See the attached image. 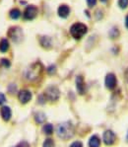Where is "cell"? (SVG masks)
Returning <instances> with one entry per match:
<instances>
[{"label":"cell","mask_w":128,"mask_h":147,"mask_svg":"<svg viewBox=\"0 0 128 147\" xmlns=\"http://www.w3.org/2000/svg\"><path fill=\"white\" fill-rule=\"evenodd\" d=\"M56 133L58 137H60L63 140L70 139L74 135V126L70 121H64L57 125Z\"/></svg>","instance_id":"obj_1"},{"label":"cell","mask_w":128,"mask_h":147,"mask_svg":"<svg viewBox=\"0 0 128 147\" xmlns=\"http://www.w3.org/2000/svg\"><path fill=\"white\" fill-rule=\"evenodd\" d=\"M44 66L40 62H36L31 64L25 71V77L29 81H36L38 80L42 73Z\"/></svg>","instance_id":"obj_2"},{"label":"cell","mask_w":128,"mask_h":147,"mask_svg":"<svg viewBox=\"0 0 128 147\" xmlns=\"http://www.w3.org/2000/svg\"><path fill=\"white\" fill-rule=\"evenodd\" d=\"M87 32H88V28L83 23H75L70 28L71 36L76 40H80L81 38H83L87 34Z\"/></svg>","instance_id":"obj_3"},{"label":"cell","mask_w":128,"mask_h":147,"mask_svg":"<svg viewBox=\"0 0 128 147\" xmlns=\"http://www.w3.org/2000/svg\"><path fill=\"white\" fill-rule=\"evenodd\" d=\"M44 96H46V100L50 102H56L59 99L60 91L56 86H49L44 92Z\"/></svg>","instance_id":"obj_4"},{"label":"cell","mask_w":128,"mask_h":147,"mask_svg":"<svg viewBox=\"0 0 128 147\" xmlns=\"http://www.w3.org/2000/svg\"><path fill=\"white\" fill-rule=\"evenodd\" d=\"M8 36L13 42H18L23 38V31L20 27H11L8 30Z\"/></svg>","instance_id":"obj_5"},{"label":"cell","mask_w":128,"mask_h":147,"mask_svg":"<svg viewBox=\"0 0 128 147\" xmlns=\"http://www.w3.org/2000/svg\"><path fill=\"white\" fill-rule=\"evenodd\" d=\"M38 15V8L35 5H29L28 7L25 9L23 13V18L24 20L27 21H31V20L35 19Z\"/></svg>","instance_id":"obj_6"},{"label":"cell","mask_w":128,"mask_h":147,"mask_svg":"<svg viewBox=\"0 0 128 147\" xmlns=\"http://www.w3.org/2000/svg\"><path fill=\"white\" fill-rule=\"evenodd\" d=\"M103 140H104L105 145H112L116 141V135L111 129L105 130L103 134Z\"/></svg>","instance_id":"obj_7"},{"label":"cell","mask_w":128,"mask_h":147,"mask_svg":"<svg viewBox=\"0 0 128 147\" xmlns=\"http://www.w3.org/2000/svg\"><path fill=\"white\" fill-rule=\"evenodd\" d=\"M18 100L20 101L21 104L29 103V102L32 100V93L27 89L20 90L19 93H18Z\"/></svg>","instance_id":"obj_8"},{"label":"cell","mask_w":128,"mask_h":147,"mask_svg":"<svg viewBox=\"0 0 128 147\" xmlns=\"http://www.w3.org/2000/svg\"><path fill=\"white\" fill-rule=\"evenodd\" d=\"M105 87L109 90H113L114 88L116 87V84H117V80H116V76L114 75L113 73H109L107 76H105Z\"/></svg>","instance_id":"obj_9"},{"label":"cell","mask_w":128,"mask_h":147,"mask_svg":"<svg viewBox=\"0 0 128 147\" xmlns=\"http://www.w3.org/2000/svg\"><path fill=\"white\" fill-rule=\"evenodd\" d=\"M76 88H77V91L80 95L85 94L86 91V85H85V81L81 75L76 77Z\"/></svg>","instance_id":"obj_10"},{"label":"cell","mask_w":128,"mask_h":147,"mask_svg":"<svg viewBox=\"0 0 128 147\" xmlns=\"http://www.w3.org/2000/svg\"><path fill=\"white\" fill-rule=\"evenodd\" d=\"M0 115H1V117L4 121H8L11 119V116H12V111L8 106H2L1 109H0Z\"/></svg>","instance_id":"obj_11"},{"label":"cell","mask_w":128,"mask_h":147,"mask_svg":"<svg viewBox=\"0 0 128 147\" xmlns=\"http://www.w3.org/2000/svg\"><path fill=\"white\" fill-rule=\"evenodd\" d=\"M57 13H58V15H59V17L67 18L68 15L70 14V8H69V6L66 5V4H61L57 9Z\"/></svg>","instance_id":"obj_12"},{"label":"cell","mask_w":128,"mask_h":147,"mask_svg":"<svg viewBox=\"0 0 128 147\" xmlns=\"http://www.w3.org/2000/svg\"><path fill=\"white\" fill-rule=\"evenodd\" d=\"M40 46L44 49H50L51 46H52V42H51V39L48 36H42L40 39Z\"/></svg>","instance_id":"obj_13"},{"label":"cell","mask_w":128,"mask_h":147,"mask_svg":"<svg viewBox=\"0 0 128 147\" xmlns=\"http://www.w3.org/2000/svg\"><path fill=\"white\" fill-rule=\"evenodd\" d=\"M88 144H89V147H100V145H101V138L96 134L92 135V136L90 137V139H89Z\"/></svg>","instance_id":"obj_14"},{"label":"cell","mask_w":128,"mask_h":147,"mask_svg":"<svg viewBox=\"0 0 128 147\" xmlns=\"http://www.w3.org/2000/svg\"><path fill=\"white\" fill-rule=\"evenodd\" d=\"M8 49H9V40L7 39H5V38H3V39H1V40H0V51L2 53H5Z\"/></svg>","instance_id":"obj_15"},{"label":"cell","mask_w":128,"mask_h":147,"mask_svg":"<svg viewBox=\"0 0 128 147\" xmlns=\"http://www.w3.org/2000/svg\"><path fill=\"white\" fill-rule=\"evenodd\" d=\"M46 115H44L42 112L36 113V115H35V121H36V123H37L40 124V123H44V121H46Z\"/></svg>","instance_id":"obj_16"},{"label":"cell","mask_w":128,"mask_h":147,"mask_svg":"<svg viewBox=\"0 0 128 147\" xmlns=\"http://www.w3.org/2000/svg\"><path fill=\"white\" fill-rule=\"evenodd\" d=\"M9 17H10L11 19H14V20L19 19V18L21 17V11H20L18 8L11 9L10 12H9Z\"/></svg>","instance_id":"obj_17"},{"label":"cell","mask_w":128,"mask_h":147,"mask_svg":"<svg viewBox=\"0 0 128 147\" xmlns=\"http://www.w3.org/2000/svg\"><path fill=\"white\" fill-rule=\"evenodd\" d=\"M42 132L46 135H51L53 132V125L51 123H46L42 127Z\"/></svg>","instance_id":"obj_18"},{"label":"cell","mask_w":128,"mask_h":147,"mask_svg":"<svg viewBox=\"0 0 128 147\" xmlns=\"http://www.w3.org/2000/svg\"><path fill=\"white\" fill-rule=\"evenodd\" d=\"M42 147H54V141L51 138H46L44 140V144H42Z\"/></svg>","instance_id":"obj_19"},{"label":"cell","mask_w":128,"mask_h":147,"mask_svg":"<svg viewBox=\"0 0 128 147\" xmlns=\"http://www.w3.org/2000/svg\"><path fill=\"white\" fill-rule=\"evenodd\" d=\"M109 36H111V39H114V38H117L119 36V32H118L117 28H112L111 32H109Z\"/></svg>","instance_id":"obj_20"},{"label":"cell","mask_w":128,"mask_h":147,"mask_svg":"<svg viewBox=\"0 0 128 147\" xmlns=\"http://www.w3.org/2000/svg\"><path fill=\"white\" fill-rule=\"evenodd\" d=\"M0 62H1V65H2V66L6 67V68H8V67H10V65H11L10 60L7 59V58H2V59L0 60Z\"/></svg>","instance_id":"obj_21"},{"label":"cell","mask_w":128,"mask_h":147,"mask_svg":"<svg viewBox=\"0 0 128 147\" xmlns=\"http://www.w3.org/2000/svg\"><path fill=\"white\" fill-rule=\"evenodd\" d=\"M118 5L121 9H125L128 6V0H118Z\"/></svg>","instance_id":"obj_22"},{"label":"cell","mask_w":128,"mask_h":147,"mask_svg":"<svg viewBox=\"0 0 128 147\" xmlns=\"http://www.w3.org/2000/svg\"><path fill=\"white\" fill-rule=\"evenodd\" d=\"M56 72V66L53 64L49 65V66L48 67V73L49 74V75H53Z\"/></svg>","instance_id":"obj_23"},{"label":"cell","mask_w":128,"mask_h":147,"mask_svg":"<svg viewBox=\"0 0 128 147\" xmlns=\"http://www.w3.org/2000/svg\"><path fill=\"white\" fill-rule=\"evenodd\" d=\"M46 96H44V94H42V95H40V97H39V103L40 104V105H42V104H44L46 103Z\"/></svg>","instance_id":"obj_24"},{"label":"cell","mask_w":128,"mask_h":147,"mask_svg":"<svg viewBox=\"0 0 128 147\" xmlns=\"http://www.w3.org/2000/svg\"><path fill=\"white\" fill-rule=\"evenodd\" d=\"M6 103V97L4 94L0 93V106L1 105H4Z\"/></svg>","instance_id":"obj_25"},{"label":"cell","mask_w":128,"mask_h":147,"mask_svg":"<svg viewBox=\"0 0 128 147\" xmlns=\"http://www.w3.org/2000/svg\"><path fill=\"white\" fill-rule=\"evenodd\" d=\"M70 147H83V143L81 141H74Z\"/></svg>","instance_id":"obj_26"},{"label":"cell","mask_w":128,"mask_h":147,"mask_svg":"<svg viewBox=\"0 0 128 147\" xmlns=\"http://www.w3.org/2000/svg\"><path fill=\"white\" fill-rule=\"evenodd\" d=\"M87 4L89 7H94L97 4V0H87Z\"/></svg>","instance_id":"obj_27"},{"label":"cell","mask_w":128,"mask_h":147,"mask_svg":"<svg viewBox=\"0 0 128 147\" xmlns=\"http://www.w3.org/2000/svg\"><path fill=\"white\" fill-rule=\"evenodd\" d=\"M15 147H30V145H29L26 141H22V142H20L19 144H17Z\"/></svg>","instance_id":"obj_28"},{"label":"cell","mask_w":128,"mask_h":147,"mask_svg":"<svg viewBox=\"0 0 128 147\" xmlns=\"http://www.w3.org/2000/svg\"><path fill=\"white\" fill-rule=\"evenodd\" d=\"M125 26H126V28L128 29V15L126 16V18H125Z\"/></svg>","instance_id":"obj_29"},{"label":"cell","mask_w":128,"mask_h":147,"mask_svg":"<svg viewBox=\"0 0 128 147\" xmlns=\"http://www.w3.org/2000/svg\"><path fill=\"white\" fill-rule=\"evenodd\" d=\"M126 141L128 142V131H127V135H126Z\"/></svg>","instance_id":"obj_30"},{"label":"cell","mask_w":128,"mask_h":147,"mask_svg":"<svg viewBox=\"0 0 128 147\" xmlns=\"http://www.w3.org/2000/svg\"><path fill=\"white\" fill-rule=\"evenodd\" d=\"M101 1H102V2H107V0H101Z\"/></svg>","instance_id":"obj_31"}]
</instances>
